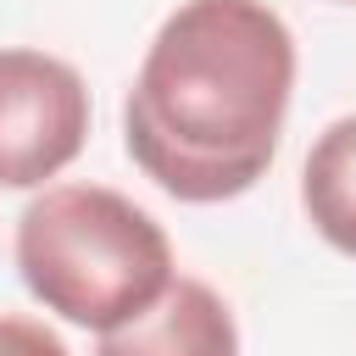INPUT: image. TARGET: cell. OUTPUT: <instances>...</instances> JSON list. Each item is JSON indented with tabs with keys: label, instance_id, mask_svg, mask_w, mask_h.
Segmentation results:
<instances>
[{
	"label": "cell",
	"instance_id": "6da1fadb",
	"mask_svg": "<svg viewBox=\"0 0 356 356\" xmlns=\"http://www.w3.org/2000/svg\"><path fill=\"white\" fill-rule=\"evenodd\" d=\"M295 33L267 0H184L122 100L134 167L184 206L261 184L295 100Z\"/></svg>",
	"mask_w": 356,
	"mask_h": 356
},
{
	"label": "cell",
	"instance_id": "277c9868",
	"mask_svg": "<svg viewBox=\"0 0 356 356\" xmlns=\"http://www.w3.org/2000/svg\"><path fill=\"white\" fill-rule=\"evenodd\" d=\"M95 356H239V323L206 278H172L156 306L100 334Z\"/></svg>",
	"mask_w": 356,
	"mask_h": 356
},
{
	"label": "cell",
	"instance_id": "52a82bcc",
	"mask_svg": "<svg viewBox=\"0 0 356 356\" xmlns=\"http://www.w3.org/2000/svg\"><path fill=\"white\" fill-rule=\"evenodd\" d=\"M339 6H356V0H339Z\"/></svg>",
	"mask_w": 356,
	"mask_h": 356
},
{
	"label": "cell",
	"instance_id": "5b68a950",
	"mask_svg": "<svg viewBox=\"0 0 356 356\" xmlns=\"http://www.w3.org/2000/svg\"><path fill=\"white\" fill-rule=\"evenodd\" d=\"M300 206L323 245L339 256H356V111L334 117L300 167Z\"/></svg>",
	"mask_w": 356,
	"mask_h": 356
},
{
	"label": "cell",
	"instance_id": "3957f363",
	"mask_svg": "<svg viewBox=\"0 0 356 356\" xmlns=\"http://www.w3.org/2000/svg\"><path fill=\"white\" fill-rule=\"evenodd\" d=\"M89 145V83L72 61L0 44V189H44Z\"/></svg>",
	"mask_w": 356,
	"mask_h": 356
},
{
	"label": "cell",
	"instance_id": "7a4b0ae2",
	"mask_svg": "<svg viewBox=\"0 0 356 356\" xmlns=\"http://www.w3.org/2000/svg\"><path fill=\"white\" fill-rule=\"evenodd\" d=\"M17 273L44 312L95 334L134 323L178 278L167 228L106 184H44L17 217Z\"/></svg>",
	"mask_w": 356,
	"mask_h": 356
},
{
	"label": "cell",
	"instance_id": "8992f818",
	"mask_svg": "<svg viewBox=\"0 0 356 356\" xmlns=\"http://www.w3.org/2000/svg\"><path fill=\"white\" fill-rule=\"evenodd\" d=\"M0 356H72V350L61 345V334L50 323L0 312Z\"/></svg>",
	"mask_w": 356,
	"mask_h": 356
}]
</instances>
